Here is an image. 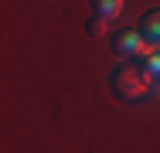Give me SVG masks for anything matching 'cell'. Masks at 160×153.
<instances>
[{
	"label": "cell",
	"instance_id": "obj_3",
	"mask_svg": "<svg viewBox=\"0 0 160 153\" xmlns=\"http://www.w3.org/2000/svg\"><path fill=\"white\" fill-rule=\"evenodd\" d=\"M140 34H143V41L153 48V51H160V10H147L143 17H140Z\"/></svg>",
	"mask_w": 160,
	"mask_h": 153
},
{
	"label": "cell",
	"instance_id": "obj_2",
	"mask_svg": "<svg viewBox=\"0 0 160 153\" xmlns=\"http://www.w3.org/2000/svg\"><path fill=\"white\" fill-rule=\"evenodd\" d=\"M112 51L123 61H136V58L143 61L147 55H153V48L143 41L140 31H116V34H112Z\"/></svg>",
	"mask_w": 160,
	"mask_h": 153
},
{
	"label": "cell",
	"instance_id": "obj_6",
	"mask_svg": "<svg viewBox=\"0 0 160 153\" xmlns=\"http://www.w3.org/2000/svg\"><path fill=\"white\" fill-rule=\"evenodd\" d=\"M89 34H92V37H102V34H106V21H102V17H92V21H89Z\"/></svg>",
	"mask_w": 160,
	"mask_h": 153
},
{
	"label": "cell",
	"instance_id": "obj_1",
	"mask_svg": "<svg viewBox=\"0 0 160 153\" xmlns=\"http://www.w3.org/2000/svg\"><path fill=\"white\" fill-rule=\"evenodd\" d=\"M109 89H112L116 99H123V102L143 99V95L150 92L147 75H143V65H140V61H123V65H116L112 75H109Z\"/></svg>",
	"mask_w": 160,
	"mask_h": 153
},
{
	"label": "cell",
	"instance_id": "obj_4",
	"mask_svg": "<svg viewBox=\"0 0 160 153\" xmlns=\"http://www.w3.org/2000/svg\"><path fill=\"white\" fill-rule=\"evenodd\" d=\"M89 3H92V14L102 17L106 24H109V21H116V17L123 14V0H89Z\"/></svg>",
	"mask_w": 160,
	"mask_h": 153
},
{
	"label": "cell",
	"instance_id": "obj_5",
	"mask_svg": "<svg viewBox=\"0 0 160 153\" xmlns=\"http://www.w3.org/2000/svg\"><path fill=\"white\" fill-rule=\"evenodd\" d=\"M140 65H143V75H147V85H150V92H160V51L147 55Z\"/></svg>",
	"mask_w": 160,
	"mask_h": 153
}]
</instances>
